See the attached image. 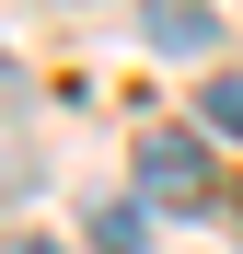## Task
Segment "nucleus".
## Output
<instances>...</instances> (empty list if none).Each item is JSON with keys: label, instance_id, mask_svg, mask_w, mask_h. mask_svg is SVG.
I'll list each match as a JSON object with an SVG mask.
<instances>
[{"label": "nucleus", "instance_id": "nucleus-1", "mask_svg": "<svg viewBox=\"0 0 243 254\" xmlns=\"http://www.w3.org/2000/svg\"><path fill=\"white\" fill-rule=\"evenodd\" d=\"M139 185H151V208H185V220H220V174H209V150H197L185 127L139 139Z\"/></svg>", "mask_w": 243, "mask_h": 254}, {"label": "nucleus", "instance_id": "nucleus-2", "mask_svg": "<svg viewBox=\"0 0 243 254\" xmlns=\"http://www.w3.org/2000/svg\"><path fill=\"white\" fill-rule=\"evenodd\" d=\"M93 243H104V254H139V243H151V208H139V196H104V208H93Z\"/></svg>", "mask_w": 243, "mask_h": 254}, {"label": "nucleus", "instance_id": "nucleus-3", "mask_svg": "<svg viewBox=\"0 0 243 254\" xmlns=\"http://www.w3.org/2000/svg\"><path fill=\"white\" fill-rule=\"evenodd\" d=\"M197 116H209V139H243V69H209V93H197Z\"/></svg>", "mask_w": 243, "mask_h": 254}, {"label": "nucleus", "instance_id": "nucleus-4", "mask_svg": "<svg viewBox=\"0 0 243 254\" xmlns=\"http://www.w3.org/2000/svg\"><path fill=\"white\" fill-rule=\"evenodd\" d=\"M151 35L162 47H209V12H197V0H151Z\"/></svg>", "mask_w": 243, "mask_h": 254}, {"label": "nucleus", "instance_id": "nucleus-5", "mask_svg": "<svg viewBox=\"0 0 243 254\" xmlns=\"http://www.w3.org/2000/svg\"><path fill=\"white\" fill-rule=\"evenodd\" d=\"M12 254H47V243H12Z\"/></svg>", "mask_w": 243, "mask_h": 254}]
</instances>
